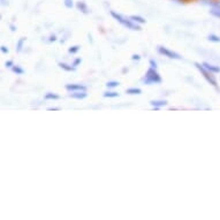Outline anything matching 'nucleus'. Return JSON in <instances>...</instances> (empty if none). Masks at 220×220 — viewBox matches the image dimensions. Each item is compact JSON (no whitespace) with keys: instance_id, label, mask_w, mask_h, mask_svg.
<instances>
[{"instance_id":"a211bd4d","label":"nucleus","mask_w":220,"mask_h":220,"mask_svg":"<svg viewBox=\"0 0 220 220\" xmlns=\"http://www.w3.org/2000/svg\"><path fill=\"white\" fill-rule=\"evenodd\" d=\"M208 39L210 42H213V43H220V37L217 36V35H214V33H210L208 36Z\"/></svg>"},{"instance_id":"f8f14e48","label":"nucleus","mask_w":220,"mask_h":220,"mask_svg":"<svg viewBox=\"0 0 220 220\" xmlns=\"http://www.w3.org/2000/svg\"><path fill=\"white\" fill-rule=\"evenodd\" d=\"M44 99L45 100H58V99H60V96L57 94H53V92H47L44 96Z\"/></svg>"},{"instance_id":"1a4fd4ad","label":"nucleus","mask_w":220,"mask_h":220,"mask_svg":"<svg viewBox=\"0 0 220 220\" xmlns=\"http://www.w3.org/2000/svg\"><path fill=\"white\" fill-rule=\"evenodd\" d=\"M76 7H77L82 13H84V14H89V13H90V10H89V8H88V6H87V3H85L84 1H78V2L76 3Z\"/></svg>"},{"instance_id":"2eb2a0df","label":"nucleus","mask_w":220,"mask_h":220,"mask_svg":"<svg viewBox=\"0 0 220 220\" xmlns=\"http://www.w3.org/2000/svg\"><path fill=\"white\" fill-rule=\"evenodd\" d=\"M12 71H13L14 74H16V75H23V74H24V69H23L21 66H16V65H14V66L12 67Z\"/></svg>"},{"instance_id":"aec40b11","label":"nucleus","mask_w":220,"mask_h":220,"mask_svg":"<svg viewBox=\"0 0 220 220\" xmlns=\"http://www.w3.org/2000/svg\"><path fill=\"white\" fill-rule=\"evenodd\" d=\"M119 85V82L118 81H108L107 83H106V87L108 88V89H113V88H117Z\"/></svg>"},{"instance_id":"f3484780","label":"nucleus","mask_w":220,"mask_h":220,"mask_svg":"<svg viewBox=\"0 0 220 220\" xmlns=\"http://www.w3.org/2000/svg\"><path fill=\"white\" fill-rule=\"evenodd\" d=\"M126 94H142V90L139 88H129L126 90Z\"/></svg>"},{"instance_id":"5701e85b","label":"nucleus","mask_w":220,"mask_h":220,"mask_svg":"<svg viewBox=\"0 0 220 220\" xmlns=\"http://www.w3.org/2000/svg\"><path fill=\"white\" fill-rule=\"evenodd\" d=\"M149 62H150V67H152V68H156V69H157L158 66H157V61H156V60L150 59V61H149Z\"/></svg>"},{"instance_id":"ddd939ff","label":"nucleus","mask_w":220,"mask_h":220,"mask_svg":"<svg viewBox=\"0 0 220 220\" xmlns=\"http://www.w3.org/2000/svg\"><path fill=\"white\" fill-rule=\"evenodd\" d=\"M134 22H136V23H138V24H143V23H145L146 22V20L145 19H143L142 16H138V15H131V16H129Z\"/></svg>"},{"instance_id":"39448f33","label":"nucleus","mask_w":220,"mask_h":220,"mask_svg":"<svg viewBox=\"0 0 220 220\" xmlns=\"http://www.w3.org/2000/svg\"><path fill=\"white\" fill-rule=\"evenodd\" d=\"M65 89L69 92H75V91H87V87L83 85V84H77V83H74V84H66L65 85Z\"/></svg>"},{"instance_id":"20e7f679","label":"nucleus","mask_w":220,"mask_h":220,"mask_svg":"<svg viewBox=\"0 0 220 220\" xmlns=\"http://www.w3.org/2000/svg\"><path fill=\"white\" fill-rule=\"evenodd\" d=\"M157 51L158 53L162 57H166V58H169V59H174V60H181L182 57L181 54H179L178 52L173 51V50H169L165 46H158L157 47Z\"/></svg>"},{"instance_id":"412c9836","label":"nucleus","mask_w":220,"mask_h":220,"mask_svg":"<svg viewBox=\"0 0 220 220\" xmlns=\"http://www.w3.org/2000/svg\"><path fill=\"white\" fill-rule=\"evenodd\" d=\"M65 6L67 8H73V6H74L73 0H65Z\"/></svg>"},{"instance_id":"9b49d317","label":"nucleus","mask_w":220,"mask_h":220,"mask_svg":"<svg viewBox=\"0 0 220 220\" xmlns=\"http://www.w3.org/2000/svg\"><path fill=\"white\" fill-rule=\"evenodd\" d=\"M210 14L213 15L214 17H218L220 19V3H216L213 8H211L210 10Z\"/></svg>"},{"instance_id":"9d476101","label":"nucleus","mask_w":220,"mask_h":220,"mask_svg":"<svg viewBox=\"0 0 220 220\" xmlns=\"http://www.w3.org/2000/svg\"><path fill=\"white\" fill-rule=\"evenodd\" d=\"M58 65H59V67H60L61 69L66 70V71H75V70H76V67H74L73 65H68V63H65V62H59Z\"/></svg>"},{"instance_id":"6ab92c4d","label":"nucleus","mask_w":220,"mask_h":220,"mask_svg":"<svg viewBox=\"0 0 220 220\" xmlns=\"http://www.w3.org/2000/svg\"><path fill=\"white\" fill-rule=\"evenodd\" d=\"M80 47H81V46H78V45L71 46V47L68 49V53H69V54H76V53L80 51Z\"/></svg>"},{"instance_id":"0eeeda50","label":"nucleus","mask_w":220,"mask_h":220,"mask_svg":"<svg viewBox=\"0 0 220 220\" xmlns=\"http://www.w3.org/2000/svg\"><path fill=\"white\" fill-rule=\"evenodd\" d=\"M150 105H151L155 110H159L160 107L166 106V105H167V101H166V100H162V99H160V100H151V101H150Z\"/></svg>"},{"instance_id":"dca6fc26","label":"nucleus","mask_w":220,"mask_h":220,"mask_svg":"<svg viewBox=\"0 0 220 220\" xmlns=\"http://www.w3.org/2000/svg\"><path fill=\"white\" fill-rule=\"evenodd\" d=\"M103 97H105V98H117V97H119V94L117 91H105L103 94Z\"/></svg>"},{"instance_id":"393cba45","label":"nucleus","mask_w":220,"mask_h":220,"mask_svg":"<svg viewBox=\"0 0 220 220\" xmlns=\"http://www.w3.org/2000/svg\"><path fill=\"white\" fill-rule=\"evenodd\" d=\"M5 65H6V67H7V68H12V67L14 66V61H13V60H7Z\"/></svg>"},{"instance_id":"bb28decb","label":"nucleus","mask_w":220,"mask_h":220,"mask_svg":"<svg viewBox=\"0 0 220 220\" xmlns=\"http://www.w3.org/2000/svg\"><path fill=\"white\" fill-rule=\"evenodd\" d=\"M56 40H57V36H56V35H51L49 42H56Z\"/></svg>"},{"instance_id":"4468645a","label":"nucleus","mask_w":220,"mask_h":220,"mask_svg":"<svg viewBox=\"0 0 220 220\" xmlns=\"http://www.w3.org/2000/svg\"><path fill=\"white\" fill-rule=\"evenodd\" d=\"M24 43H26V37H22V38L19 39V42L16 43V52L20 53V52L23 50V45H24Z\"/></svg>"},{"instance_id":"f257e3e1","label":"nucleus","mask_w":220,"mask_h":220,"mask_svg":"<svg viewBox=\"0 0 220 220\" xmlns=\"http://www.w3.org/2000/svg\"><path fill=\"white\" fill-rule=\"evenodd\" d=\"M111 15L119 22V23H121L124 27H126L127 29H130V30H141V27H139V24L138 23H136V22H134L130 17H125V16H122L121 14H119V13H117V12H114V10H111Z\"/></svg>"},{"instance_id":"c85d7f7f","label":"nucleus","mask_w":220,"mask_h":220,"mask_svg":"<svg viewBox=\"0 0 220 220\" xmlns=\"http://www.w3.org/2000/svg\"><path fill=\"white\" fill-rule=\"evenodd\" d=\"M10 30H12V31H15V27H14L13 24H10Z\"/></svg>"},{"instance_id":"7ed1b4c3","label":"nucleus","mask_w":220,"mask_h":220,"mask_svg":"<svg viewBox=\"0 0 220 220\" xmlns=\"http://www.w3.org/2000/svg\"><path fill=\"white\" fill-rule=\"evenodd\" d=\"M195 67L202 73V75H203V77L211 84V85H213V87H216L217 88V85H218V83H217V80H216V77H214V75H213V73H211V71H209L204 66H203V63H199V62H195Z\"/></svg>"},{"instance_id":"f03ea898","label":"nucleus","mask_w":220,"mask_h":220,"mask_svg":"<svg viewBox=\"0 0 220 220\" xmlns=\"http://www.w3.org/2000/svg\"><path fill=\"white\" fill-rule=\"evenodd\" d=\"M162 82L161 76L159 75L156 68L150 67L146 70V74L144 75V77L142 78V83L143 84H148V85H152V84H160Z\"/></svg>"},{"instance_id":"4be33fe9","label":"nucleus","mask_w":220,"mask_h":220,"mask_svg":"<svg viewBox=\"0 0 220 220\" xmlns=\"http://www.w3.org/2000/svg\"><path fill=\"white\" fill-rule=\"evenodd\" d=\"M81 62H82V59H81V58H76V59H75V60L73 61V63H71V65H73L74 67H77V66H78V65H80Z\"/></svg>"},{"instance_id":"6e6552de","label":"nucleus","mask_w":220,"mask_h":220,"mask_svg":"<svg viewBox=\"0 0 220 220\" xmlns=\"http://www.w3.org/2000/svg\"><path fill=\"white\" fill-rule=\"evenodd\" d=\"M203 66H204L209 71H211V73H213V74L220 73L219 66H214V65H211V63H209V62H203Z\"/></svg>"},{"instance_id":"cd10ccee","label":"nucleus","mask_w":220,"mask_h":220,"mask_svg":"<svg viewBox=\"0 0 220 220\" xmlns=\"http://www.w3.org/2000/svg\"><path fill=\"white\" fill-rule=\"evenodd\" d=\"M47 110H49V111H58L59 108H58V107H50V108H47Z\"/></svg>"},{"instance_id":"423d86ee","label":"nucleus","mask_w":220,"mask_h":220,"mask_svg":"<svg viewBox=\"0 0 220 220\" xmlns=\"http://www.w3.org/2000/svg\"><path fill=\"white\" fill-rule=\"evenodd\" d=\"M69 97H71V98H74V99L81 100V99L87 98V97H88V94H87V91H75V92H70Z\"/></svg>"},{"instance_id":"a878e982","label":"nucleus","mask_w":220,"mask_h":220,"mask_svg":"<svg viewBox=\"0 0 220 220\" xmlns=\"http://www.w3.org/2000/svg\"><path fill=\"white\" fill-rule=\"evenodd\" d=\"M131 60H136V61H138V60H141V57H139L138 54H133V56H131Z\"/></svg>"},{"instance_id":"b1692460","label":"nucleus","mask_w":220,"mask_h":220,"mask_svg":"<svg viewBox=\"0 0 220 220\" xmlns=\"http://www.w3.org/2000/svg\"><path fill=\"white\" fill-rule=\"evenodd\" d=\"M0 50H1V53H3V54H7L8 52H9V50L5 46V45H1V47H0Z\"/></svg>"}]
</instances>
